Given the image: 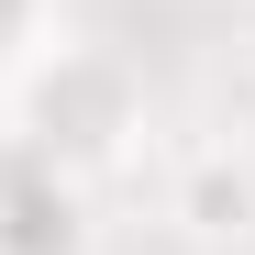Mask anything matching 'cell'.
Listing matches in <instances>:
<instances>
[{
  "instance_id": "cell-1",
  "label": "cell",
  "mask_w": 255,
  "mask_h": 255,
  "mask_svg": "<svg viewBox=\"0 0 255 255\" xmlns=\"http://www.w3.org/2000/svg\"><path fill=\"white\" fill-rule=\"evenodd\" d=\"M11 133L33 155H56L67 178H100V166H122L133 133H144V78L111 45H33L11 67Z\"/></svg>"
},
{
  "instance_id": "cell-2",
  "label": "cell",
  "mask_w": 255,
  "mask_h": 255,
  "mask_svg": "<svg viewBox=\"0 0 255 255\" xmlns=\"http://www.w3.org/2000/svg\"><path fill=\"white\" fill-rule=\"evenodd\" d=\"M0 255H89V178L0 133Z\"/></svg>"
},
{
  "instance_id": "cell-3",
  "label": "cell",
  "mask_w": 255,
  "mask_h": 255,
  "mask_svg": "<svg viewBox=\"0 0 255 255\" xmlns=\"http://www.w3.org/2000/svg\"><path fill=\"white\" fill-rule=\"evenodd\" d=\"M178 222L200 244H255V155L244 144H200L178 166Z\"/></svg>"
},
{
  "instance_id": "cell-4",
  "label": "cell",
  "mask_w": 255,
  "mask_h": 255,
  "mask_svg": "<svg viewBox=\"0 0 255 255\" xmlns=\"http://www.w3.org/2000/svg\"><path fill=\"white\" fill-rule=\"evenodd\" d=\"M45 11H56V0H0V78L45 45Z\"/></svg>"
}]
</instances>
